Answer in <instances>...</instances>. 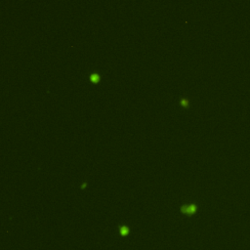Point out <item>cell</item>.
<instances>
[{
	"mask_svg": "<svg viewBox=\"0 0 250 250\" xmlns=\"http://www.w3.org/2000/svg\"><path fill=\"white\" fill-rule=\"evenodd\" d=\"M181 213L187 216H193L198 211V205L195 203H190V204H183L180 207Z\"/></svg>",
	"mask_w": 250,
	"mask_h": 250,
	"instance_id": "6da1fadb",
	"label": "cell"
},
{
	"mask_svg": "<svg viewBox=\"0 0 250 250\" xmlns=\"http://www.w3.org/2000/svg\"><path fill=\"white\" fill-rule=\"evenodd\" d=\"M180 105H181L183 108L187 109V108L190 107V100H189L188 98L182 97L181 99H180Z\"/></svg>",
	"mask_w": 250,
	"mask_h": 250,
	"instance_id": "7a4b0ae2",
	"label": "cell"
}]
</instances>
